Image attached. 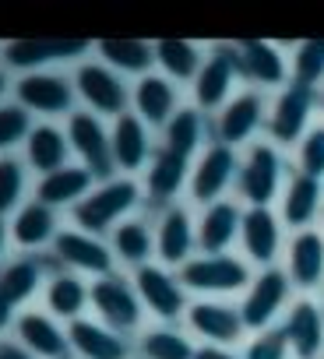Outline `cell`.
Instances as JSON below:
<instances>
[{
	"label": "cell",
	"instance_id": "1",
	"mask_svg": "<svg viewBox=\"0 0 324 359\" xmlns=\"http://www.w3.org/2000/svg\"><path fill=\"white\" fill-rule=\"evenodd\" d=\"M289 176H292V158L278 144L261 137L240 151V172H236L233 198L243 208H275L289 184Z\"/></svg>",
	"mask_w": 324,
	"mask_h": 359
},
{
	"label": "cell",
	"instance_id": "2",
	"mask_svg": "<svg viewBox=\"0 0 324 359\" xmlns=\"http://www.w3.org/2000/svg\"><path fill=\"white\" fill-rule=\"evenodd\" d=\"M180 282L198 299H240V292L250 285L254 268L233 250V254H194L180 271Z\"/></svg>",
	"mask_w": 324,
	"mask_h": 359
},
{
	"label": "cell",
	"instance_id": "3",
	"mask_svg": "<svg viewBox=\"0 0 324 359\" xmlns=\"http://www.w3.org/2000/svg\"><path fill=\"white\" fill-rule=\"evenodd\" d=\"M292 299H296V289H292V282H289V275H285L282 264L264 268V271H254L250 285L236 299L247 334L282 324V317H285V310H289Z\"/></svg>",
	"mask_w": 324,
	"mask_h": 359
},
{
	"label": "cell",
	"instance_id": "4",
	"mask_svg": "<svg viewBox=\"0 0 324 359\" xmlns=\"http://www.w3.org/2000/svg\"><path fill=\"white\" fill-rule=\"evenodd\" d=\"M268 102H271V95H264L257 88H240L212 116V141H219L233 151H243L254 141H261L264 127H268Z\"/></svg>",
	"mask_w": 324,
	"mask_h": 359
},
{
	"label": "cell",
	"instance_id": "5",
	"mask_svg": "<svg viewBox=\"0 0 324 359\" xmlns=\"http://www.w3.org/2000/svg\"><path fill=\"white\" fill-rule=\"evenodd\" d=\"M317 92L289 81L285 88H278L268 102V127H264V137L271 144H278L282 151L296 148L306 130L317 123Z\"/></svg>",
	"mask_w": 324,
	"mask_h": 359
},
{
	"label": "cell",
	"instance_id": "6",
	"mask_svg": "<svg viewBox=\"0 0 324 359\" xmlns=\"http://www.w3.org/2000/svg\"><path fill=\"white\" fill-rule=\"evenodd\" d=\"M236 172H240V151L219 144V141H208V148L194 158L191 165V180H187V194H191V205L198 208H208L215 201H226L233 198L236 191Z\"/></svg>",
	"mask_w": 324,
	"mask_h": 359
},
{
	"label": "cell",
	"instance_id": "7",
	"mask_svg": "<svg viewBox=\"0 0 324 359\" xmlns=\"http://www.w3.org/2000/svg\"><path fill=\"white\" fill-rule=\"evenodd\" d=\"M233 53H236V67H240L243 88H257L264 95H275L278 88H285L292 81L289 78V50L282 43L233 39Z\"/></svg>",
	"mask_w": 324,
	"mask_h": 359
},
{
	"label": "cell",
	"instance_id": "8",
	"mask_svg": "<svg viewBox=\"0 0 324 359\" xmlns=\"http://www.w3.org/2000/svg\"><path fill=\"white\" fill-rule=\"evenodd\" d=\"M240 88H243V81H240L233 43H215L205 57V67L198 71V78L191 85V106L201 109L205 116H215Z\"/></svg>",
	"mask_w": 324,
	"mask_h": 359
},
{
	"label": "cell",
	"instance_id": "9",
	"mask_svg": "<svg viewBox=\"0 0 324 359\" xmlns=\"http://www.w3.org/2000/svg\"><path fill=\"white\" fill-rule=\"evenodd\" d=\"M285 243H289V229L282 226L278 208H247V212H243L240 243H236L240 250H236V254H240L254 271H264V268L282 264Z\"/></svg>",
	"mask_w": 324,
	"mask_h": 359
},
{
	"label": "cell",
	"instance_id": "10",
	"mask_svg": "<svg viewBox=\"0 0 324 359\" xmlns=\"http://www.w3.org/2000/svg\"><path fill=\"white\" fill-rule=\"evenodd\" d=\"M134 289L141 296V306L158 317L162 324H177L184 320L187 306H191V292L184 289L180 275L173 268H162V264H144L134 271Z\"/></svg>",
	"mask_w": 324,
	"mask_h": 359
},
{
	"label": "cell",
	"instance_id": "11",
	"mask_svg": "<svg viewBox=\"0 0 324 359\" xmlns=\"http://www.w3.org/2000/svg\"><path fill=\"white\" fill-rule=\"evenodd\" d=\"M184 324L205 345H233V348H240L247 341V327H243L236 299H191V306L184 313Z\"/></svg>",
	"mask_w": 324,
	"mask_h": 359
},
{
	"label": "cell",
	"instance_id": "12",
	"mask_svg": "<svg viewBox=\"0 0 324 359\" xmlns=\"http://www.w3.org/2000/svg\"><path fill=\"white\" fill-rule=\"evenodd\" d=\"M282 268L296 289V296H324V229L289 233Z\"/></svg>",
	"mask_w": 324,
	"mask_h": 359
},
{
	"label": "cell",
	"instance_id": "13",
	"mask_svg": "<svg viewBox=\"0 0 324 359\" xmlns=\"http://www.w3.org/2000/svg\"><path fill=\"white\" fill-rule=\"evenodd\" d=\"M282 331L289 338L292 359H320L324 355V299L296 296L282 317Z\"/></svg>",
	"mask_w": 324,
	"mask_h": 359
},
{
	"label": "cell",
	"instance_id": "14",
	"mask_svg": "<svg viewBox=\"0 0 324 359\" xmlns=\"http://www.w3.org/2000/svg\"><path fill=\"white\" fill-rule=\"evenodd\" d=\"M198 254V222L184 205H170L155 226V257L162 268L180 271Z\"/></svg>",
	"mask_w": 324,
	"mask_h": 359
},
{
	"label": "cell",
	"instance_id": "15",
	"mask_svg": "<svg viewBox=\"0 0 324 359\" xmlns=\"http://www.w3.org/2000/svg\"><path fill=\"white\" fill-rule=\"evenodd\" d=\"M134 205H137V184L134 180H106L99 191H92L74 208V219H78V226L85 233H102L120 215H127Z\"/></svg>",
	"mask_w": 324,
	"mask_h": 359
},
{
	"label": "cell",
	"instance_id": "16",
	"mask_svg": "<svg viewBox=\"0 0 324 359\" xmlns=\"http://www.w3.org/2000/svg\"><path fill=\"white\" fill-rule=\"evenodd\" d=\"M92 306L113 331H134L141 327V296L134 285H127L120 275H102L92 285Z\"/></svg>",
	"mask_w": 324,
	"mask_h": 359
},
{
	"label": "cell",
	"instance_id": "17",
	"mask_svg": "<svg viewBox=\"0 0 324 359\" xmlns=\"http://www.w3.org/2000/svg\"><path fill=\"white\" fill-rule=\"evenodd\" d=\"M243 205L236 198L215 201L201 208L198 215V254H233L240 243V226H243Z\"/></svg>",
	"mask_w": 324,
	"mask_h": 359
},
{
	"label": "cell",
	"instance_id": "18",
	"mask_svg": "<svg viewBox=\"0 0 324 359\" xmlns=\"http://www.w3.org/2000/svg\"><path fill=\"white\" fill-rule=\"evenodd\" d=\"M320 205H324V184L292 169L289 184H285V191H282V198H278L282 226H285L289 233H303V229L320 226Z\"/></svg>",
	"mask_w": 324,
	"mask_h": 359
},
{
	"label": "cell",
	"instance_id": "19",
	"mask_svg": "<svg viewBox=\"0 0 324 359\" xmlns=\"http://www.w3.org/2000/svg\"><path fill=\"white\" fill-rule=\"evenodd\" d=\"M67 141H71V148L85 158V169H88L92 176H106V180H109L113 144H109V134H106V127L99 123L95 113H71Z\"/></svg>",
	"mask_w": 324,
	"mask_h": 359
},
{
	"label": "cell",
	"instance_id": "20",
	"mask_svg": "<svg viewBox=\"0 0 324 359\" xmlns=\"http://www.w3.org/2000/svg\"><path fill=\"white\" fill-rule=\"evenodd\" d=\"M74 88L81 92V99L95 109V113H109V116H123L127 106V85L102 64H81L74 71Z\"/></svg>",
	"mask_w": 324,
	"mask_h": 359
},
{
	"label": "cell",
	"instance_id": "21",
	"mask_svg": "<svg viewBox=\"0 0 324 359\" xmlns=\"http://www.w3.org/2000/svg\"><path fill=\"white\" fill-rule=\"evenodd\" d=\"M134 106L137 116L148 127H166L184 106H180V88L166 74H144L134 88Z\"/></svg>",
	"mask_w": 324,
	"mask_h": 359
},
{
	"label": "cell",
	"instance_id": "22",
	"mask_svg": "<svg viewBox=\"0 0 324 359\" xmlns=\"http://www.w3.org/2000/svg\"><path fill=\"white\" fill-rule=\"evenodd\" d=\"M212 141V116H205L194 106H184L166 127H162V148L177 151L180 158L194 162Z\"/></svg>",
	"mask_w": 324,
	"mask_h": 359
},
{
	"label": "cell",
	"instance_id": "23",
	"mask_svg": "<svg viewBox=\"0 0 324 359\" xmlns=\"http://www.w3.org/2000/svg\"><path fill=\"white\" fill-rule=\"evenodd\" d=\"M191 165H194V162H187V158H180L177 151H170V148L158 144V148L151 151L148 176H144V187H148L151 201H158V205L177 201V194L187 187V180H191Z\"/></svg>",
	"mask_w": 324,
	"mask_h": 359
},
{
	"label": "cell",
	"instance_id": "24",
	"mask_svg": "<svg viewBox=\"0 0 324 359\" xmlns=\"http://www.w3.org/2000/svg\"><path fill=\"white\" fill-rule=\"evenodd\" d=\"M113 144V165H120L123 172L141 169L151 158V137H148V123L137 113H123L116 116V127L109 134Z\"/></svg>",
	"mask_w": 324,
	"mask_h": 359
},
{
	"label": "cell",
	"instance_id": "25",
	"mask_svg": "<svg viewBox=\"0 0 324 359\" xmlns=\"http://www.w3.org/2000/svg\"><path fill=\"white\" fill-rule=\"evenodd\" d=\"M18 102L22 109H36V113H67L74 88L67 78L60 74H29L18 81Z\"/></svg>",
	"mask_w": 324,
	"mask_h": 359
},
{
	"label": "cell",
	"instance_id": "26",
	"mask_svg": "<svg viewBox=\"0 0 324 359\" xmlns=\"http://www.w3.org/2000/svg\"><path fill=\"white\" fill-rule=\"evenodd\" d=\"M67 338H71V348L81 359H127L130 355L120 331H113L106 324H95V320H71Z\"/></svg>",
	"mask_w": 324,
	"mask_h": 359
},
{
	"label": "cell",
	"instance_id": "27",
	"mask_svg": "<svg viewBox=\"0 0 324 359\" xmlns=\"http://www.w3.org/2000/svg\"><path fill=\"white\" fill-rule=\"evenodd\" d=\"M205 57H208V50H201L191 39H158L155 43V64L177 85H194L198 71L205 67Z\"/></svg>",
	"mask_w": 324,
	"mask_h": 359
},
{
	"label": "cell",
	"instance_id": "28",
	"mask_svg": "<svg viewBox=\"0 0 324 359\" xmlns=\"http://www.w3.org/2000/svg\"><path fill=\"white\" fill-rule=\"evenodd\" d=\"M88 50L85 39H18L4 50V60L15 67H39L50 60H67V57H81Z\"/></svg>",
	"mask_w": 324,
	"mask_h": 359
},
{
	"label": "cell",
	"instance_id": "29",
	"mask_svg": "<svg viewBox=\"0 0 324 359\" xmlns=\"http://www.w3.org/2000/svg\"><path fill=\"white\" fill-rule=\"evenodd\" d=\"M53 250H57V257H60L67 268H78V271H99V278L113 271V257H109V250H106L95 236H88V233H60L57 243H53Z\"/></svg>",
	"mask_w": 324,
	"mask_h": 359
},
{
	"label": "cell",
	"instance_id": "30",
	"mask_svg": "<svg viewBox=\"0 0 324 359\" xmlns=\"http://www.w3.org/2000/svg\"><path fill=\"white\" fill-rule=\"evenodd\" d=\"M18 338L25 341L32 355H46V359H67V348H71V338L43 313H22Z\"/></svg>",
	"mask_w": 324,
	"mask_h": 359
},
{
	"label": "cell",
	"instance_id": "31",
	"mask_svg": "<svg viewBox=\"0 0 324 359\" xmlns=\"http://www.w3.org/2000/svg\"><path fill=\"white\" fill-rule=\"evenodd\" d=\"M88 187H92V172L85 165H64L50 176H43L39 184V205L46 208H57V205H67V201H85L88 198Z\"/></svg>",
	"mask_w": 324,
	"mask_h": 359
},
{
	"label": "cell",
	"instance_id": "32",
	"mask_svg": "<svg viewBox=\"0 0 324 359\" xmlns=\"http://www.w3.org/2000/svg\"><path fill=\"white\" fill-rule=\"evenodd\" d=\"M99 57L109 64V71H127V74H148L155 67V43L141 39H102Z\"/></svg>",
	"mask_w": 324,
	"mask_h": 359
},
{
	"label": "cell",
	"instance_id": "33",
	"mask_svg": "<svg viewBox=\"0 0 324 359\" xmlns=\"http://www.w3.org/2000/svg\"><path fill=\"white\" fill-rule=\"evenodd\" d=\"M141 355L144 359H194L198 341L191 331H180L177 324H158L141 334Z\"/></svg>",
	"mask_w": 324,
	"mask_h": 359
},
{
	"label": "cell",
	"instance_id": "34",
	"mask_svg": "<svg viewBox=\"0 0 324 359\" xmlns=\"http://www.w3.org/2000/svg\"><path fill=\"white\" fill-rule=\"evenodd\" d=\"M67 137L57 130V127H50V123H43V127H32V134H29V162L39 169V172H57V169H64L67 165Z\"/></svg>",
	"mask_w": 324,
	"mask_h": 359
},
{
	"label": "cell",
	"instance_id": "35",
	"mask_svg": "<svg viewBox=\"0 0 324 359\" xmlns=\"http://www.w3.org/2000/svg\"><path fill=\"white\" fill-rule=\"evenodd\" d=\"M113 250H116L120 261H127L134 268H144V264H151V254H155V233L148 229V222L130 219V222L116 226Z\"/></svg>",
	"mask_w": 324,
	"mask_h": 359
},
{
	"label": "cell",
	"instance_id": "36",
	"mask_svg": "<svg viewBox=\"0 0 324 359\" xmlns=\"http://www.w3.org/2000/svg\"><path fill=\"white\" fill-rule=\"evenodd\" d=\"M289 78L310 92L324 85V39H299L289 50Z\"/></svg>",
	"mask_w": 324,
	"mask_h": 359
},
{
	"label": "cell",
	"instance_id": "37",
	"mask_svg": "<svg viewBox=\"0 0 324 359\" xmlns=\"http://www.w3.org/2000/svg\"><path fill=\"white\" fill-rule=\"evenodd\" d=\"M88 299H92V289H85V282L74 278V275H57L50 282V289H46L50 310L60 313V317H71V320H78V313H81V306Z\"/></svg>",
	"mask_w": 324,
	"mask_h": 359
},
{
	"label": "cell",
	"instance_id": "38",
	"mask_svg": "<svg viewBox=\"0 0 324 359\" xmlns=\"http://www.w3.org/2000/svg\"><path fill=\"white\" fill-rule=\"evenodd\" d=\"M11 233H15V240H18L22 247H43V243L53 236V212H50L46 205H39V201H36V205H25V208L18 212Z\"/></svg>",
	"mask_w": 324,
	"mask_h": 359
},
{
	"label": "cell",
	"instance_id": "39",
	"mask_svg": "<svg viewBox=\"0 0 324 359\" xmlns=\"http://www.w3.org/2000/svg\"><path fill=\"white\" fill-rule=\"evenodd\" d=\"M292 169L324 184V123H320V120H317V123L306 130V137L292 148Z\"/></svg>",
	"mask_w": 324,
	"mask_h": 359
},
{
	"label": "cell",
	"instance_id": "40",
	"mask_svg": "<svg viewBox=\"0 0 324 359\" xmlns=\"http://www.w3.org/2000/svg\"><path fill=\"white\" fill-rule=\"evenodd\" d=\"M240 355L243 359H292V348H289L282 324H275V327L247 334V341L240 345Z\"/></svg>",
	"mask_w": 324,
	"mask_h": 359
},
{
	"label": "cell",
	"instance_id": "41",
	"mask_svg": "<svg viewBox=\"0 0 324 359\" xmlns=\"http://www.w3.org/2000/svg\"><path fill=\"white\" fill-rule=\"evenodd\" d=\"M39 285V268L32 261H15L4 275H0V299H8L11 306L29 299Z\"/></svg>",
	"mask_w": 324,
	"mask_h": 359
},
{
	"label": "cell",
	"instance_id": "42",
	"mask_svg": "<svg viewBox=\"0 0 324 359\" xmlns=\"http://www.w3.org/2000/svg\"><path fill=\"white\" fill-rule=\"evenodd\" d=\"M22 187H25V180H22V165L15 158H0V215L11 212L22 198Z\"/></svg>",
	"mask_w": 324,
	"mask_h": 359
},
{
	"label": "cell",
	"instance_id": "43",
	"mask_svg": "<svg viewBox=\"0 0 324 359\" xmlns=\"http://www.w3.org/2000/svg\"><path fill=\"white\" fill-rule=\"evenodd\" d=\"M25 134H32L29 109H22V106H0V148L18 144Z\"/></svg>",
	"mask_w": 324,
	"mask_h": 359
},
{
	"label": "cell",
	"instance_id": "44",
	"mask_svg": "<svg viewBox=\"0 0 324 359\" xmlns=\"http://www.w3.org/2000/svg\"><path fill=\"white\" fill-rule=\"evenodd\" d=\"M194 359H243V355H240V348H233V345H205V341H198Z\"/></svg>",
	"mask_w": 324,
	"mask_h": 359
},
{
	"label": "cell",
	"instance_id": "45",
	"mask_svg": "<svg viewBox=\"0 0 324 359\" xmlns=\"http://www.w3.org/2000/svg\"><path fill=\"white\" fill-rule=\"evenodd\" d=\"M0 359H36V355L22 345H0Z\"/></svg>",
	"mask_w": 324,
	"mask_h": 359
},
{
	"label": "cell",
	"instance_id": "46",
	"mask_svg": "<svg viewBox=\"0 0 324 359\" xmlns=\"http://www.w3.org/2000/svg\"><path fill=\"white\" fill-rule=\"evenodd\" d=\"M8 320H11V303H8V299H0V331L8 327Z\"/></svg>",
	"mask_w": 324,
	"mask_h": 359
},
{
	"label": "cell",
	"instance_id": "47",
	"mask_svg": "<svg viewBox=\"0 0 324 359\" xmlns=\"http://www.w3.org/2000/svg\"><path fill=\"white\" fill-rule=\"evenodd\" d=\"M317 116H320V123H324V85L317 88Z\"/></svg>",
	"mask_w": 324,
	"mask_h": 359
},
{
	"label": "cell",
	"instance_id": "48",
	"mask_svg": "<svg viewBox=\"0 0 324 359\" xmlns=\"http://www.w3.org/2000/svg\"><path fill=\"white\" fill-rule=\"evenodd\" d=\"M4 88H8V78H4V74H0V95H4Z\"/></svg>",
	"mask_w": 324,
	"mask_h": 359
},
{
	"label": "cell",
	"instance_id": "49",
	"mask_svg": "<svg viewBox=\"0 0 324 359\" xmlns=\"http://www.w3.org/2000/svg\"><path fill=\"white\" fill-rule=\"evenodd\" d=\"M0 250H4V222H0Z\"/></svg>",
	"mask_w": 324,
	"mask_h": 359
},
{
	"label": "cell",
	"instance_id": "50",
	"mask_svg": "<svg viewBox=\"0 0 324 359\" xmlns=\"http://www.w3.org/2000/svg\"><path fill=\"white\" fill-rule=\"evenodd\" d=\"M320 229H324V205H320Z\"/></svg>",
	"mask_w": 324,
	"mask_h": 359
},
{
	"label": "cell",
	"instance_id": "51",
	"mask_svg": "<svg viewBox=\"0 0 324 359\" xmlns=\"http://www.w3.org/2000/svg\"><path fill=\"white\" fill-rule=\"evenodd\" d=\"M320 359H324V355H320Z\"/></svg>",
	"mask_w": 324,
	"mask_h": 359
},
{
	"label": "cell",
	"instance_id": "52",
	"mask_svg": "<svg viewBox=\"0 0 324 359\" xmlns=\"http://www.w3.org/2000/svg\"><path fill=\"white\" fill-rule=\"evenodd\" d=\"M320 299H324V296H320Z\"/></svg>",
	"mask_w": 324,
	"mask_h": 359
}]
</instances>
